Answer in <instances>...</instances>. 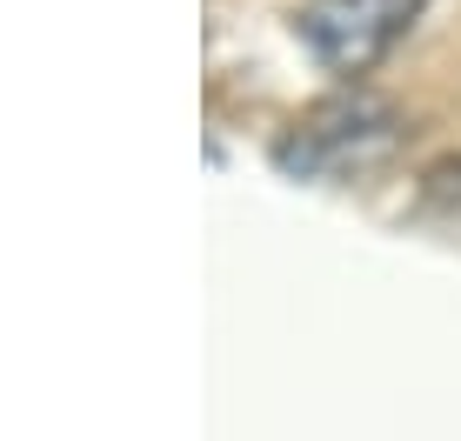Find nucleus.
Listing matches in <instances>:
<instances>
[{"label":"nucleus","mask_w":461,"mask_h":441,"mask_svg":"<svg viewBox=\"0 0 461 441\" xmlns=\"http://www.w3.org/2000/svg\"><path fill=\"white\" fill-rule=\"evenodd\" d=\"M408 140V121L394 101L368 87H341L328 101L301 107L288 128L275 134V167L288 181H361L388 167Z\"/></svg>","instance_id":"nucleus-1"},{"label":"nucleus","mask_w":461,"mask_h":441,"mask_svg":"<svg viewBox=\"0 0 461 441\" xmlns=\"http://www.w3.org/2000/svg\"><path fill=\"white\" fill-rule=\"evenodd\" d=\"M428 0H301L294 7V40L321 74L361 87L408 34H415Z\"/></svg>","instance_id":"nucleus-2"},{"label":"nucleus","mask_w":461,"mask_h":441,"mask_svg":"<svg viewBox=\"0 0 461 441\" xmlns=\"http://www.w3.org/2000/svg\"><path fill=\"white\" fill-rule=\"evenodd\" d=\"M421 201L461 220V154H448V161H435V167L421 175Z\"/></svg>","instance_id":"nucleus-3"}]
</instances>
